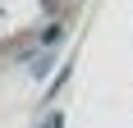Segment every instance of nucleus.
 <instances>
[{
    "mask_svg": "<svg viewBox=\"0 0 133 128\" xmlns=\"http://www.w3.org/2000/svg\"><path fill=\"white\" fill-rule=\"evenodd\" d=\"M46 128H60V115H51V124H46Z\"/></svg>",
    "mask_w": 133,
    "mask_h": 128,
    "instance_id": "obj_1",
    "label": "nucleus"
}]
</instances>
